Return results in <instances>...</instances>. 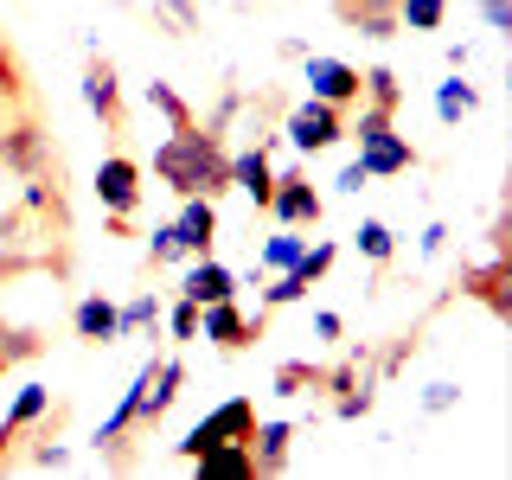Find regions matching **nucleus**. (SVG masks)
Returning a JSON list of instances; mask_svg holds the SVG:
<instances>
[{
  "mask_svg": "<svg viewBox=\"0 0 512 480\" xmlns=\"http://www.w3.org/2000/svg\"><path fill=\"white\" fill-rule=\"evenodd\" d=\"M442 244H448V224H429V231H423V256H442Z\"/></svg>",
  "mask_w": 512,
  "mask_h": 480,
  "instance_id": "c9c22d12",
  "label": "nucleus"
},
{
  "mask_svg": "<svg viewBox=\"0 0 512 480\" xmlns=\"http://www.w3.org/2000/svg\"><path fill=\"white\" fill-rule=\"evenodd\" d=\"M256 333H263V308L244 314L237 301H212V308H199V340H212L218 352H244Z\"/></svg>",
  "mask_w": 512,
  "mask_h": 480,
  "instance_id": "9b49d317",
  "label": "nucleus"
},
{
  "mask_svg": "<svg viewBox=\"0 0 512 480\" xmlns=\"http://www.w3.org/2000/svg\"><path fill=\"white\" fill-rule=\"evenodd\" d=\"M288 442H295V423L269 416V423L250 429V455H256V474H288Z\"/></svg>",
  "mask_w": 512,
  "mask_h": 480,
  "instance_id": "a211bd4d",
  "label": "nucleus"
},
{
  "mask_svg": "<svg viewBox=\"0 0 512 480\" xmlns=\"http://www.w3.org/2000/svg\"><path fill=\"white\" fill-rule=\"evenodd\" d=\"M474 109H480V90L468 84V71H448L442 84H436V122L455 128V122H468Z\"/></svg>",
  "mask_w": 512,
  "mask_h": 480,
  "instance_id": "aec40b11",
  "label": "nucleus"
},
{
  "mask_svg": "<svg viewBox=\"0 0 512 480\" xmlns=\"http://www.w3.org/2000/svg\"><path fill=\"white\" fill-rule=\"evenodd\" d=\"M333 13H340L346 26H359L365 39H404V26H397V0H333Z\"/></svg>",
  "mask_w": 512,
  "mask_h": 480,
  "instance_id": "dca6fc26",
  "label": "nucleus"
},
{
  "mask_svg": "<svg viewBox=\"0 0 512 480\" xmlns=\"http://www.w3.org/2000/svg\"><path fill=\"white\" fill-rule=\"evenodd\" d=\"M148 109H154V116L167 122V128H186V122H199V116H192V103H186V96L167 84V77H154V84H148Z\"/></svg>",
  "mask_w": 512,
  "mask_h": 480,
  "instance_id": "393cba45",
  "label": "nucleus"
},
{
  "mask_svg": "<svg viewBox=\"0 0 512 480\" xmlns=\"http://www.w3.org/2000/svg\"><path fill=\"white\" fill-rule=\"evenodd\" d=\"M455 404H461V384H448V378L423 384V416H448Z\"/></svg>",
  "mask_w": 512,
  "mask_h": 480,
  "instance_id": "c756f323",
  "label": "nucleus"
},
{
  "mask_svg": "<svg viewBox=\"0 0 512 480\" xmlns=\"http://www.w3.org/2000/svg\"><path fill=\"white\" fill-rule=\"evenodd\" d=\"M480 20L493 32H512V0H480Z\"/></svg>",
  "mask_w": 512,
  "mask_h": 480,
  "instance_id": "473e14b6",
  "label": "nucleus"
},
{
  "mask_svg": "<svg viewBox=\"0 0 512 480\" xmlns=\"http://www.w3.org/2000/svg\"><path fill=\"white\" fill-rule=\"evenodd\" d=\"M154 20L167 26L173 39H192L199 20H205V7H199V0H154Z\"/></svg>",
  "mask_w": 512,
  "mask_h": 480,
  "instance_id": "a878e982",
  "label": "nucleus"
},
{
  "mask_svg": "<svg viewBox=\"0 0 512 480\" xmlns=\"http://www.w3.org/2000/svg\"><path fill=\"white\" fill-rule=\"evenodd\" d=\"M512 263L506 256H493V263H480V269H461V295L468 301H480L493 320H512Z\"/></svg>",
  "mask_w": 512,
  "mask_h": 480,
  "instance_id": "4468645a",
  "label": "nucleus"
},
{
  "mask_svg": "<svg viewBox=\"0 0 512 480\" xmlns=\"http://www.w3.org/2000/svg\"><path fill=\"white\" fill-rule=\"evenodd\" d=\"M359 167H365V180H404L416 167V141L397 135V128H384V135L359 141Z\"/></svg>",
  "mask_w": 512,
  "mask_h": 480,
  "instance_id": "ddd939ff",
  "label": "nucleus"
},
{
  "mask_svg": "<svg viewBox=\"0 0 512 480\" xmlns=\"http://www.w3.org/2000/svg\"><path fill=\"white\" fill-rule=\"evenodd\" d=\"M0 372H7V359H0Z\"/></svg>",
  "mask_w": 512,
  "mask_h": 480,
  "instance_id": "e433bc0d",
  "label": "nucleus"
},
{
  "mask_svg": "<svg viewBox=\"0 0 512 480\" xmlns=\"http://www.w3.org/2000/svg\"><path fill=\"white\" fill-rule=\"evenodd\" d=\"M237 269L231 263H218V256H192V269H186V282H180V295L186 301H199V308H212V301H237Z\"/></svg>",
  "mask_w": 512,
  "mask_h": 480,
  "instance_id": "2eb2a0df",
  "label": "nucleus"
},
{
  "mask_svg": "<svg viewBox=\"0 0 512 480\" xmlns=\"http://www.w3.org/2000/svg\"><path fill=\"white\" fill-rule=\"evenodd\" d=\"M282 141H288V148H295L301 160H308V154H327V148H340V141H346V109H333V103H320V96H308V103L288 109Z\"/></svg>",
  "mask_w": 512,
  "mask_h": 480,
  "instance_id": "20e7f679",
  "label": "nucleus"
},
{
  "mask_svg": "<svg viewBox=\"0 0 512 480\" xmlns=\"http://www.w3.org/2000/svg\"><path fill=\"white\" fill-rule=\"evenodd\" d=\"M71 327H77V340H84V346H116V340H122L116 301H109V295H84V301L71 308Z\"/></svg>",
  "mask_w": 512,
  "mask_h": 480,
  "instance_id": "f3484780",
  "label": "nucleus"
},
{
  "mask_svg": "<svg viewBox=\"0 0 512 480\" xmlns=\"http://www.w3.org/2000/svg\"><path fill=\"white\" fill-rule=\"evenodd\" d=\"M173 256H180L173 231H167V224H154V231H148V263H173Z\"/></svg>",
  "mask_w": 512,
  "mask_h": 480,
  "instance_id": "2f4dec72",
  "label": "nucleus"
},
{
  "mask_svg": "<svg viewBox=\"0 0 512 480\" xmlns=\"http://www.w3.org/2000/svg\"><path fill=\"white\" fill-rule=\"evenodd\" d=\"M116 327H122V340H141V333L160 327V295H154V288H148V295H135V301H122Z\"/></svg>",
  "mask_w": 512,
  "mask_h": 480,
  "instance_id": "b1692460",
  "label": "nucleus"
},
{
  "mask_svg": "<svg viewBox=\"0 0 512 480\" xmlns=\"http://www.w3.org/2000/svg\"><path fill=\"white\" fill-rule=\"evenodd\" d=\"M154 180L173 192V199H192V192H212L224 199L231 192V148L218 141V128H167V141L154 148Z\"/></svg>",
  "mask_w": 512,
  "mask_h": 480,
  "instance_id": "f257e3e1",
  "label": "nucleus"
},
{
  "mask_svg": "<svg viewBox=\"0 0 512 480\" xmlns=\"http://www.w3.org/2000/svg\"><path fill=\"white\" fill-rule=\"evenodd\" d=\"M0 167H7L13 180H32V173H58L52 135L39 128V116H26V109L0 116Z\"/></svg>",
  "mask_w": 512,
  "mask_h": 480,
  "instance_id": "f03ea898",
  "label": "nucleus"
},
{
  "mask_svg": "<svg viewBox=\"0 0 512 480\" xmlns=\"http://www.w3.org/2000/svg\"><path fill=\"white\" fill-rule=\"evenodd\" d=\"M301 250H308V231H295V224H276V237H263V250H256V269H269V276H276V269H288Z\"/></svg>",
  "mask_w": 512,
  "mask_h": 480,
  "instance_id": "4be33fe9",
  "label": "nucleus"
},
{
  "mask_svg": "<svg viewBox=\"0 0 512 480\" xmlns=\"http://www.w3.org/2000/svg\"><path fill=\"white\" fill-rule=\"evenodd\" d=\"M301 84H308V96H320V103L352 109L359 103V64L327 58V52H301Z\"/></svg>",
  "mask_w": 512,
  "mask_h": 480,
  "instance_id": "0eeeda50",
  "label": "nucleus"
},
{
  "mask_svg": "<svg viewBox=\"0 0 512 480\" xmlns=\"http://www.w3.org/2000/svg\"><path fill=\"white\" fill-rule=\"evenodd\" d=\"M231 186L244 192L256 212H269V192H276V167H269V141H244L231 148Z\"/></svg>",
  "mask_w": 512,
  "mask_h": 480,
  "instance_id": "f8f14e48",
  "label": "nucleus"
},
{
  "mask_svg": "<svg viewBox=\"0 0 512 480\" xmlns=\"http://www.w3.org/2000/svg\"><path fill=\"white\" fill-rule=\"evenodd\" d=\"M250 429H256V397H224L218 410H205L199 423L186 429L180 442V461H199L205 448H224V442H250Z\"/></svg>",
  "mask_w": 512,
  "mask_h": 480,
  "instance_id": "7ed1b4c3",
  "label": "nucleus"
},
{
  "mask_svg": "<svg viewBox=\"0 0 512 480\" xmlns=\"http://www.w3.org/2000/svg\"><path fill=\"white\" fill-rule=\"evenodd\" d=\"M352 250L365 256V263H391L397 256V231L384 218H359V231H352Z\"/></svg>",
  "mask_w": 512,
  "mask_h": 480,
  "instance_id": "5701e85b",
  "label": "nucleus"
},
{
  "mask_svg": "<svg viewBox=\"0 0 512 480\" xmlns=\"http://www.w3.org/2000/svg\"><path fill=\"white\" fill-rule=\"evenodd\" d=\"M308 327H314V340H327V346H340V340H346V320L333 314V308H320V314L308 320Z\"/></svg>",
  "mask_w": 512,
  "mask_h": 480,
  "instance_id": "7c9ffc66",
  "label": "nucleus"
},
{
  "mask_svg": "<svg viewBox=\"0 0 512 480\" xmlns=\"http://www.w3.org/2000/svg\"><path fill=\"white\" fill-rule=\"evenodd\" d=\"M333 186H340V192H352V199H359V192L372 186V180H365V167H359V160H346V167H340V180H333Z\"/></svg>",
  "mask_w": 512,
  "mask_h": 480,
  "instance_id": "72a5a7b5",
  "label": "nucleus"
},
{
  "mask_svg": "<svg viewBox=\"0 0 512 480\" xmlns=\"http://www.w3.org/2000/svg\"><path fill=\"white\" fill-rule=\"evenodd\" d=\"M192 468H199V480H256V455L250 442H224V448H205Z\"/></svg>",
  "mask_w": 512,
  "mask_h": 480,
  "instance_id": "6ab92c4d",
  "label": "nucleus"
},
{
  "mask_svg": "<svg viewBox=\"0 0 512 480\" xmlns=\"http://www.w3.org/2000/svg\"><path fill=\"white\" fill-rule=\"evenodd\" d=\"M64 461H71V455H64L58 442H45V448H32V461H26V468H39V474H45V468H64Z\"/></svg>",
  "mask_w": 512,
  "mask_h": 480,
  "instance_id": "f704fd0d",
  "label": "nucleus"
},
{
  "mask_svg": "<svg viewBox=\"0 0 512 480\" xmlns=\"http://www.w3.org/2000/svg\"><path fill=\"white\" fill-rule=\"evenodd\" d=\"M141 180H148V167H141L135 154H103L90 173V192L103 212H135L141 205Z\"/></svg>",
  "mask_w": 512,
  "mask_h": 480,
  "instance_id": "423d86ee",
  "label": "nucleus"
},
{
  "mask_svg": "<svg viewBox=\"0 0 512 480\" xmlns=\"http://www.w3.org/2000/svg\"><path fill=\"white\" fill-rule=\"evenodd\" d=\"M448 0H397V26L404 32H442Z\"/></svg>",
  "mask_w": 512,
  "mask_h": 480,
  "instance_id": "bb28decb",
  "label": "nucleus"
},
{
  "mask_svg": "<svg viewBox=\"0 0 512 480\" xmlns=\"http://www.w3.org/2000/svg\"><path fill=\"white\" fill-rule=\"evenodd\" d=\"M160 327H167V340H180V346H186V340H199V301H186V295H180L173 308H160Z\"/></svg>",
  "mask_w": 512,
  "mask_h": 480,
  "instance_id": "cd10ccee",
  "label": "nucleus"
},
{
  "mask_svg": "<svg viewBox=\"0 0 512 480\" xmlns=\"http://www.w3.org/2000/svg\"><path fill=\"white\" fill-rule=\"evenodd\" d=\"M276 391H282V397L320 391V365H308V359H288V365H276Z\"/></svg>",
  "mask_w": 512,
  "mask_h": 480,
  "instance_id": "c85d7f7f",
  "label": "nucleus"
},
{
  "mask_svg": "<svg viewBox=\"0 0 512 480\" xmlns=\"http://www.w3.org/2000/svg\"><path fill=\"white\" fill-rule=\"evenodd\" d=\"M173 244H180V256H212L218 244V199L212 192H192V199H180V212L167 218Z\"/></svg>",
  "mask_w": 512,
  "mask_h": 480,
  "instance_id": "6e6552de",
  "label": "nucleus"
},
{
  "mask_svg": "<svg viewBox=\"0 0 512 480\" xmlns=\"http://www.w3.org/2000/svg\"><path fill=\"white\" fill-rule=\"evenodd\" d=\"M320 212H327V199L314 192L308 173H276V192H269V218H276V224H295V231H314Z\"/></svg>",
  "mask_w": 512,
  "mask_h": 480,
  "instance_id": "9d476101",
  "label": "nucleus"
},
{
  "mask_svg": "<svg viewBox=\"0 0 512 480\" xmlns=\"http://www.w3.org/2000/svg\"><path fill=\"white\" fill-rule=\"evenodd\" d=\"M359 103L404 109V77H397L391 64H365V71H359Z\"/></svg>",
  "mask_w": 512,
  "mask_h": 480,
  "instance_id": "412c9836",
  "label": "nucleus"
},
{
  "mask_svg": "<svg viewBox=\"0 0 512 480\" xmlns=\"http://www.w3.org/2000/svg\"><path fill=\"white\" fill-rule=\"evenodd\" d=\"M340 263V244H333V237H320V244H308L295 256V263L288 269H276V282L263 288V314H276V308H295V301H308V288L327 276V269Z\"/></svg>",
  "mask_w": 512,
  "mask_h": 480,
  "instance_id": "39448f33",
  "label": "nucleus"
},
{
  "mask_svg": "<svg viewBox=\"0 0 512 480\" xmlns=\"http://www.w3.org/2000/svg\"><path fill=\"white\" fill-rule=\"evenodd\" d=\"M84 109L103 122V135H122L128 128V103H122V77L109 58H90L84 64Z\"/></svg>",
  "mask_w": 512,
  "mask_h": 480,
  "instance_id": "1a4fd4ad",
  "label": "nucleus"
}]
</instances>
